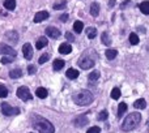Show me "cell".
I'll return each instance as SVG.
<instances>
[{"label": "cell", "instance_id": "6da1fadb", "mask_svg": "<svg viewBox=\"0 0 149 133\" xmlns=\"http://www.w3.org/2000/svg\"><path fill=\"white\" fill-rule=\"evenodd\" d=\"M31 124L39 133H55V128L47 119L42 118V116L34 115L31 118Z\"/></svg>", "mask_w": 149, "mask_h": 133}, {"label": "cell", "instance_id": "7a4b0ae2", "mask_svg": "<svg viewBox=\"0 0 149 133\" xmlns=\"http://www.w3.org/2000/svg\"><path fill=\"white\" fill-rule=\"evenodd\" d=\"M140 121H141V115H140L139 112H132L124 119L123 124H122V129H123L124 132L132 131V129H135L139 125Z\"/></svg>", "mask_w": 149, "mask_h": 133}, {"label": "cell", "instance_id": "3957f363", "mask_svg": "<svg viewBox=\"0 0 149 133\" xmlns=\"http://www.w3.org/2000/svg\"><path fill=\"white\" fill-rule=\"evenodd\" d=\"M73 102L79 106H86L93 102V94L89 90H81L73 95Z\"/></svg>", "mask_w": 149, "mask_h": 133}, {"label": "cell", "instance_id": "277c9868", "mask_svg": "<svg viewBox=\"0 0 149 133\" xmlns=\"http://www.w3.org/2000/svg\"><path fill=\"white\" fill-rule=\"evenodd\" d=\"M94 63H95L94 57H92L88 52H85V54L79 59V63H77V64H79V66L81 69H90V68H93Z\"/></svg>", "mask_w": 149, "mask_h": 133}, {"label": "cell", "instance_id": "5b68a950", "mask_svg": "<svg viewBox=\"0 0 149 133\" xmlns=\"http://www.w3.org/2000/svg\"><path fill=\"white\" fill-rule=\"evenodd\" d=\"M17 97L20 98L21 100H24V102H28V100H31V98H33V95H31L30 90H29V87L26 86H21L17 89Z\"/></svg>", "mask_w": 149, "mask_h": 133}, {"label": "cell", "instance_id": "8992f818", "mask_svg": "<svg viewBox=\"0 0 149 133\" xmlns=\"http://www.w3.org/2000/svg\"><path fill=\"white\" fill-rule=\"evenodd\" d=\"M1 112L3 115L5 116H15V115H18L20 114V108L17 107H12V106H9L8 103H1Z\"/></svg>", "mask_w": 149, "mask_h": 133}, {"label": "cell", "instance_id": "52a82bcc", "mask_svg": "<svg viewBox=\"0 0 149 133\" xmlns=\"http://www.w3.org/2000/svg\"><path fill=\"white\" fill-rule=\"evenodd\" d=\"M72 123H73L74 127H77V128H81V127H85L88 123H89V119H88L85 115H81V116H77V118H74Z\"/></svg>", "mask_w": 149, "mask_h": 133}, {"label": "cell", "instance_id": "ba28073f", "mask_svg": "<svg viewBox=\"0 0 149 133\" xmlns=\"http://www.w3.org/2000/svg\"><path fill=\"white\" fill-rule=\"evenodd\" d=\"M46 35L50 37V38L52 39H56L60 37V30L58 28H55V26H47L46 28Z\"/></svg>", "mask_w": 149, "mask_h": 133}, {"label": "cell", "instance_id": "9c48e42d", "mask_svg": "<svg viewBox=\"0 0 149 133\" xmlns=\"http://www.w3.org/2000/svg\"><path fill=\"white\" fill-rule=\"evenodd\" d=\"M22 54H24V57L28 60H30L33 57V47H31L30 43H25L22 46Z\"/></svg>", "mask_w": 149, "mask_h": 133}, {"label": "cell", "instance_id": "30bf717a", "mask_svg": "<svg viewBox=\"0 0 149 133\" xmlns=\"http://www.w3.org/2000/svg\"><path fill=\"white\" fill-rule=\"evenodd\" d=\"M0 54H4L5 56H15L16 57V51L9 47L8 44H1L0 46Z\"/></svg>", "mask_w": 149, "mask_h": 133}, {"label": "cell", "instance_id": "8fae6325", "mask_svg": "<svg viewBox=\"0 0 149 133\" xmlns=\"http://www.w3.org/2000/svg\"><path fill=\"white\" fill-rule=\"evenodd\" d=\"M50 16V13L47 12V10H41V12H38L36 16H34V22L36 24H39L42 22L43 20H47Z\"/></svg>", "mask_w": 149, "mask_h": 133}, {"label": "cell", "instance_id": "7c38bea8", "mask_svg": "<svg viewBox=\"0 0 149 133\" xmlns=\"http://www.w3.org/2000/svg\"><path fill=\"white\" fill-rule=\"evenodd\" d=\"M5 39H8L9 42H13V43H16V42L18 41V33L15 30H10V31H7L5 33Z\"/></svg>", "mask_w": 149, "mask_h": 133}, {"label": "cell", "instance_id": "4fadbf2b", "mask_svg": "<svg viewBox=\"0 0 149 133\" xmlns=\"http://www.w3.org/2000/svg\"><path fill=\"white\" fill-rule=\"evenodd\" d=\"M71 51H72V46H71L70 43H62L59 47V52L60 54H64V55H68L71 54Z\"/></svg>", "mask_w": 149, "mask_h": 133}, {"label": "cell", "instance_id": "5bb4252c", "mask_svg": "<svg viewBox=\"0 0 149 133\" xmlns=\"http://www.w3.org/2000/svg\"><path fill=\"white\" fill-rule=\"evenodd\" d=\"M46 46H47V38L46 37H41V38H38V41H37V43H36L37 50L45 48Z\"/></svg>", "mask_w": 149, "mask_h": 133}, {"label": "cell", "instance_id": "9a60e30c", "mask_svg": "<svg viewBox=\"0 0 149 133\" xmlns=\"http://www.w3.org/2000/svg\"><path fill=\"white\" fill-rule=\"evenodd\" d=\"M64 64H65L64 60H62V59H55L54 63H52V68H54V71H60V69L64 66Z\"/></svg>", "mask_w": 149, "mask_h": 133}, {"label": "cell", "instance_id": "2e32d148", "mask_svg": "<svg viewBox=\"0 0 149 133\" xmlns=\"http://www.w3.org/2000/svg\"><path fill=\"white\" fill-rule=\"evenodd\" d=\"M65 74H67V77H68L70 80H76L77 77H79L80 73H79V71H77V69L70 68V69L67 71V73H65Z\"/></svg>", "mask_w": 149, "mask_h": 133}, {"label": "cell", "instance_id": "e0dca14e", "mask_svg": "<svg viewBox=\"0 0 149 133\" xmlns=\"http://www.w3.org/2000/svg\"><path fill=\"white\" fill-rule=\"evenodd\" d=\"M134 107L137 108V110H144V108L147 107V102H145V99L140 98V99H137L136 102L134 103Z\"/></svg>", "mask_w": 149, "mask_h": 133}, {"label": "cell", "instance_id": "ac0fdd59", "mask_svg": "<svg viewBox=\"0 0 149 133\" xmlns=\"http://www.w3.org/2000/svg\"><path fill=\"white\" fill-rule=\"evenodd\" d=\"M36 95L38 98H41V99H45V98L49 95V93H47V90L45 89V87H38V89L36 90Z\"/></svg>", "mask_w": 149, "mask_h": 133}, {"label": "cell", "instance_id": "d6986e66", "mask_svg": "<svg viewBox=\"0 0 149 133\" xmlns=\"http://www.w3.org/2000/svg\"><path fill=\"white\" fill-rule=\"evenodd\" d=\"M90 15L93 17H97L100 15V4L98 3H93L92 4V7H90Z\"/></svg>", "mask_w": 149, "mask_h": 133}, {"label": "cell", "instance_id": "ffe728a7", "mask_svg": "<svg viewBox=\"0 0 149 133\" xmlns=\"http://www.w3.org/2000/svg\"><path fill=\"white\" fill-rule=\"evenodd\" d=\"M21 76H22V71H21L20 68L12 69V71L9 72V77H10V78H20Z\"/></svg>", "mask_w": 149, "mask_h": 133}, {"label": "cell", "instance_id": "44dd1931", "mask_svg": "<svg viewBox=\"0 0 149 133\" xmlns=\"http://www.w3.org/2000/svg\"><path fill=\"white\" fill-rule=\"evenodd\" d=\"M139 8L144 15H149V1H143L139 4Z\"/></svg>", "mask_w": 149, "mask_h": 133}, {"label": "cell", "instance_id": "7402d4cb", "mask_svg": "<svg viewBox=\"0 0 149 133\" xmlns=\"http://www.w3.org/2000/svg\"><path fill=\"white\" fill-rule=\"evenodd\" d=\"M4 7L8 10H13L16 8V0H4Z\"/></svg>", "mask_w": 149, "mask_h": 133}, {"label": "cell", "instance_id": "603a6c76", "mask_svg": "<svg viewBox=\"0 0 149 133\" xmlns=\"http://www.w3.org/2000/svg\"><path fill=\"white\" fill-rule=\"evenodd\" d=\"M105 54L109 60H114L116 57V55H118V51H116V50H106Z\"/></svg>", "mask_w": 149, "mask_h": 133}, {"label": "cell", "instance_id": "cb8c5ba5", "mask_svg": "<svg viewBox=\"0 0 149 133\" xmlns=\"http://www.w3.org/2000/svg\"><path fill=\"white\" fill-rule=\"evenodd\" d=\"M86 35L89 39H93L97 37V29L95 28H88L86 29Z\"/></svg>", "mask_w": 149, "mask_h": 133}, {"label": "cell", "instance_id": "d4e9b609", "mask_svg": "<svg viewBox=\"0 0 149 133\" xmlns=\"http://www.w3.org/2000/svg\"><path fill=\"white\" fill-rule=\"evenodd\" d=\"M101 41H102V43H103V44H106V46L111 44V38L109 37V33H107V31L102 33V37H101Z\"/></svg>", "mask_w": 149, "mask_h": 133}, {"label": "cell", "instance_id": "484cf974", "mask_svg": "<svg viewBox=\"0 0 149 133\" xmlns=\"http://www.w3.org/2000/svg\"><path fill=\"white\" fill-rule=\"evenodd\" d=\"M65 5H67V1H65V0H60V1L55 3V4L52 5V8L56 9V10H60V9H64Z\"/></svg>", "mask_w": 149, "mask_h": 133}, {"label": "cell", "instance_id": "4316f807", "mask_svg": "<svg viewBox=\"0 0 149 133\" xmlns=\"http://www.w3.org/2000/svg\"><path fill=\"white\" fill-rule=\"evenodd\" d=\"M126 111H127V105L124 102H122L120 105H119V107H118V118H122Z\"/></svg>", "mask_w": 149, "mask_h": 133}, {"label": "cell", "instance_id": "83f0119b", "mask_svg": "<svg viewBox=\"0 0 149 133\" xmlns=\"http://www.w3.org/2000/svg\"><path fill=\"white\" fill-rule=\"evenodd\" d=\"M82 28H84V24H82L81 21H76V22L73 24V30L76 31V33H81Z\"/></svg>", "mask_w": 149, "mask_h": 133}, {"label": "cell", "instance_id": "f1b7e54d", "mask_svg": "<svg viewBox=\"0 0 149 133\" xmlns=\"http://www.w3.org/2000/svg\"><path fill=\"white\" fill-rule=\"evenodd\" d=\"M130 43L134 44V46L139 43V37H137L136 33H131V34H130Z\"/></svg>", "mask_w": 149, "mask_h": 133}, {"label": "cell", "instance_id": "f546056e", "mask_svg": "<svg viewBox=\"0 0 149 133\" xmlns=\"http://www.w3.org/2000/svg\"><path fill=\"white\" fill-rule=\"evenodd\" d=\"M119 97H120V89L119 87H114L111 90V98L113 99H119Z\"/></svg>", "mask_w": 149, "mask_h": 133}, {"label": "cell", "instance_id": "4dcf8cb0", "mask_svg": "<svg viewBox=\"0 0 149 133\" xmlns=\"http://www.w3.org/2000/svg\"><path fill=\"white\" fill-rule=\"evenodd\" d=\"M88 78H89V81H97V80L100 78V72H98V71H93L92 73L89 74V77H88Z\"/></svg>", "mask_w": 149, "mask_h": 133}, {"label": "cell", "instance_id": "1f68e13d", "mask_svg": "<svg viewBox=\"0 0 149 133\" xmlns=\"http://www.w3.org/2000/svg\"><path fill=\"white\" fill-rule=\"evenodd\" d=\"M49 59H50V54H49V52H46V54H43L38 59V64H45V63H46Z\"/></svg>", "mask_w": 149, "mask_h": 133}, {"label": "cell", "instance_id": "d6a6232c", "mask_svg": "<svg viewBox=\"0 0 149 133\" xmlns=\"http://www.w3.org/2000/svg\"><path fill=\"white\" fill-rule=\"evenodd\" d=\"M8 95V89L5 85H0V98H5Z\"/></svg>", "mask_w": 149, "mask_h": 133}, {"label": "cell", "instance_id": "836d02e7", "mask_svg": "<svg viewBox=\"0 0 149 133\" xmlns=\"http://www.w3.org/2000/svg\"><path fill=\"white\" fill-rule=\"evenodd\" d=\"M13 60H15V56H3L0 62H1V64H9Z\"/></svg>", "mask_w": 149, "mask_h": 133}, {"label": "cell", "instance_id": "e575fe53", "mask_svg": "<svg viewBox=\"0 0 149 133\" xmlns=\"http://www.w3.org/2000/svg\"><path fill=\"white\" fill-rule=\"evenodd\" d=\"M107 116H109L107 111H101V112H100V114H98L97 119H98V120H101V121H105V120H106V119H107Z\"/></svg>", "mask_w": 149, "mask_h": 133}, {"label": "cell", "instance_id": "d590c367", "mask_svg": "<svg viewBox=\"0 0 149 133\" xmlns=\"http://www.w3.org/2000/svg\"><path fill=\"white\" fill-rule=\"evenodd\" d=\"M86 133H101V128L100 127H92V128L88 129Z\"/></svg>", "mask_w": 149, "mask_h": 133}, {"label": "cell", "instance_id": "8d00e7d4", "mask_svg": "<svg viewBox=\"0 0 149 133\" xmlns=\"http://www.w3.org/2000/svg\"><path fill=\"white\" fill-rule=\"evenodd\" d=\"M36 72H37V68H36L34 65H29V66H28V73H29V74H34Z\"/></svg>", "mask_w": 149, "mask_h": 133}, {"label": "cell", "instance_id": "74e56055", "mask_svg": "<svg viewBox=\"0 0 149 133\" xmlns=\"http://www.w3.org/2000/svg\"><path fill=\"white\" fill-rule=\"evenodd\" d=\"M65 38H67L68 42H73V41H74V37L70 33V31H67V33H65Z\"/></svg>", "mask_w": 149, "mask_h": 133}, {"label": "cell", "instance_id": "f35d334b", "mask_svg": "<svg viewBox=\"0 0 149 133\" xmlns=\"http://www.w3.org/2000/svg\"><path fill=\"white\" fill-rule=\"evenodd\" d=\"M67 18H68V15H67V13H64L63 16H60V21H62V22H65V21H67Z\"/></svg>", "mask_w": 149, "mask_h": 133}, {"label": "cell", "instance_id": "ab89813d", "mask_svg": "<svg viewBox=\"0 0 149 133\" xmlns=\"http://www.w3.org/2000/svg\"><path fill=\"white\" fill-rule=\"evenodd\" d=\"M114 4H115V0H110V7H113Z\"/></svg>", "mask_w": 149, "mask_h": 133}]
</instances>
